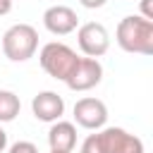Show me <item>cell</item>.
Instances as JSON below:
<instances>
[{"mask_svg":"<svg viewBox=\"0 0 153 153\" xmlns=\"http://www.w3.org/2000/svg\"><path fill=\"white\" fill-rule=\"evenodd\" d=\"M79 153H105V148H103V141H100V134L96 131V134H88L86 139H84V143H81V151Z\"/></svg>","mask_w":153,"mask_h":153,"instance_id":"obj_12","label":"cell"},{"mask_svg":"<svg viewBox=\"0 0 153 153\" xmlns=\"http://www.w3.org/2000/svg\"><path fill=\"white\" fill-rule=\"evenodd\" d=\"M7 151V131L0 127V153H5Z\"/></svg>","mask_w":153,"mask_h":153,"instance_id":"obj_17","label":"cell"},{"mask_svg":"<svg viewBox=\"0 0 153 153\" xmlns=\"http://www.w3.org/2000/svg\"><path fill=\"white\" fill-rule=\"evenodd\" d=\"M48 146H50V151L72 153L74 146H76V127H74V122H67V120H55V122H50Z\"/></svg>","mask_w":153,"mask_h":153,"instance_id":"obj_10","label":"cell"},{"mask_svg":"<svg viewBox=\"0 0 153 153\" xmlns=\"http://www.w3.org/2000/svg\"><path fill=\"white\" fill-rule=\"evenodd\" d=\"M7 153H38V146L31 141H14L7 148Z\"/></svg>","mask_w":153,"mask_h":153,"instance_id":"obj_13","label":"cell"},{"mask_svg":"<svg viewBox=\"0 0 153 153\" xmlns=\"http://www.w3.org/2000/svg\"><path fill=\"white\" fill-rule=\"evenodd\" d=\"M50 153H60V151H50Z\"/></svg>","mask_w":153,"mask_h":153,"instance_id":"obj_18","label":"cell"},{"mask_svg":"<svg viewBox=\"0 0 153 153\" xmlns=\"http://www.w3.org/2000/svg\"><path fill=\"white\" fill-rule=\"evenodd\" d=\"M38 50V31L31 24H12L2 33V53L12 62H26Z\"/></svg>","mask_w":153,"mask_h":153,"instance_id":"obj_2","label":"cell"},{"mask_svg":"<svg viewBox=\"0 0 153 153\" xmlns=\"http://www.w3.org/2000/svg\"><path fill=\"white\" fill-rule=\"evenodd\" d=\"M43 26L53 33V36H67L72 31H76L79 26V17L72 7L67 5H53L43 12Z\"/></svg>","mask_w":153,"mask_h":153,"instance_id":"obj_8","label":"cell"},{"mask_svg":"<svg viewBox=\"0 0 153 153\" xmlns=\"http://www.w3.org/2000/svg\"><path fill=\"white\" fill-rule=\"evenodd\" d=\"M31 112L38 122H55L65 115V100L55 91H41L31 100Z\"/></svg>","mask_w":153,"mask_h":153,"instance_id":"obj_9","label":"cell"},{"mask_svg":"<svg viewBox=\"0 0 153 153\" xmlns=\"http://www.w3.org/2000/svg\"><path fill=\"white\" fill-rule=\"evenodd\" d=\"M141 17L153 22V0H141Z\"/></svg>","mask_w":153,"mask_h":153,"instance_id":"obj_14","label":"cell"},{"mask_svg":"<svg viewBox=\"0 0 153 153\" xmlns=\"http://www.w3.org/2000/svg\"><path fill=\"white\" fill-rule=\"evenodd\" d=\"M76 60H79V55L62 41H50L38 53V62H41L43 72L50 74L53 79H60V81H65L69 76V72L74 69Z\"/></svg>","mask_w":153,"mask_h":153,"instance_id":"obj_3","label":"cell"},{"mask_svg":"<svg viewBox=\"0 0 153 153\" xmlns=\"http://www.w3.org/2000/svg\"><path fill=\"white\" fill-rule=\"evenodd\" d=\"M103 81V65L98 57H79L69 76L65 79L69 91H91Z\"/></svg>","mask_w":153,"mask_h":153,"instance_id":"obj_5","label":"cell"},{"mask_svg":"<svg viewBox=\"0 0 153 153\" xmlns=\"http://www.w3.org/2000/svg\"><path fill=\"white\" fill-rule=\"evenodd\" d=\"M115 41L124 53L131 55H153V22L141 14H129L120 19L115 29Z\"/></svg>","mask_w":153,"mask_h":153,"instance_id":"obj_1","label":"cell"},{"mask_svg":"<svg viewBox=\"0 0 153 153\" xmlns=\"http://www.w3.org/2000/svg\"><path fill=\"white\" fill-rule=\"evenodd\" d=\"M12 2L14 0H0V17H5V14L12 12Z\"/></svg>","mask_w":153,"mask_h":153,"instance_id":"obj_16","label":"cell"},{"mask_svg":"<svg viewBox=\"0 0 153 153\" xmlns=\"http://www.w3.org/2000/svg\"><path fill=\"white\" fill-rule=\"evenodd\" d=\"M76 43L86 57H103L110 50V33L100 22H86L76 26Z\"/></svg>","mask_w":153,"mask_h":153,"instance_id":"obj_4","label":"cell"},{"mask_svg":"<svg viewBox=\"0 0 153 153\" xmlns=\"http://www.w3.org/2000/svg\"><path fill=\"white\" fill-rule=\"evenodd\" d=\"M98 134L105 153H143V141L122 127H103Z\"/></svg>","mask_w":153,"mask_h":153,"instance_id":"obj_7","label":"cell"},{"mask_svg":"<svg viewBox=\"0 0 153 153\" xmlns=\"http://www.w3.org/2000/svg\"><path fill=\"white\" fill-rule=\"evenodd\" d=\"M79 2H81L86 10H98V7H103L108 0H79Z\"/></svg>","mask_w":153,"mask_h":153,"instance_id":"obj_15","label":"cell"},{"mask_svg":"<svg viewBox=\"0 0 153 153\" xmlns=\"http://www.w3.org/2000/svg\"><path fill=\"white\" fill-rule=\"evenodd\" d=\"M22 110V100L14 91H5L0 88V124L2 122H12Z\"/></svg>","mask_w":153,"mask_h":153,"instance_id":"obj_11","label":"cell"},{"mask_svg":"<svg viewBox=\"0 0 153 153\" xmlns=\"http://www.w3.org/2000/svg\"><path fill=\"white\" fill-rule=\"evenodd\" d=\"M72 112H74V122L79 127H84V129H91V131L103 129L105 122H108V108H105V103L100 98H91V96L79 98L74 103Z\"/></svg>","mask_w":153,"mask_h":153,"instance_id":"obj_6","label":"cell"}]
</instances>
